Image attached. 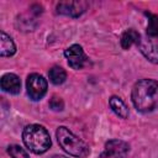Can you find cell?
Here are the masks:
<instances>
[{"label":"cell","mask_w":158,"mask_h":158,"mask_svg":"<svg viewBox=\"0 0 158 158\" xmlns=\"http://www.w3.org/2000/svg\"><path fill=\"white\" fill-rule=\"evenodd\" d=\"M56 135H57V141L59 146L70 156L84 158L89 154L88 146L79 137H77L73 132H70L67 127L64 126L58 127Z\"/></svg>","instance_id":"3957f363"},{"label":"cell","mask_w":158,"mask_h":158,"mask_svg":"<svg viewBox=\"0 0 158 158\" xmlns=\"http://www.w3.org/2000/svg\"><path fill=\"white\" fill-rule=\"evenodd\" d=\"M1 89L9 94H19L21 89V81L20 78L16 74L7 73L2 75L1 78Z\"/></svg>","instance_id":"9c48e42d"},{"label":"cell","mask_w":158,"mask_h":158,"mask_svg":"<svg viewBox=\"0 0 158 158\" xmlns=\"http://www.w3.org/2000/svg\"><path fill=\"white\" fill-rule=\"evenodd\" d=\"M49 107H51L52 110H54V111H60V110H63V107H64L63 100H62L60 98L53 95L52 99L49 100Z\"/></svg>","instance_id":"2e32d148"},{"label":"cell","mask_w":158,"mask_h":158,"mask_svg":"<svg viewBox=\"0 0 158 158\" xmlns=\"http://www.w3.org/2000/svg\"><path fill=\"white\" fill-rule=\"evenodd\" d=\"M137 46L139 47L141 53L149 62L158 64V38H156V37L141 38V41Z\"/></svg>","instance_id":"ba28073f"},{"label":"cell","mask_w":158,"mask_h":158,"mask_svg":"<svg viewBox=\"0 0 158 158\" xmlns=\"http://www.w3.org/2000/svg\"><path fill=\"white\" fill-rule=\"evenodd\" d=\"M7 152H9V154H10L12 158H30L28 153H27L23 148H21L20 146H17V144L9 146Z\"/></svg>","instance_id":"9a60e30c"},{"label":"cell","mask_w":158,"mask_h":158,"mask_svg":"<svg viewBox=\"0 0 158 158\" xmlns=\"http://www.w3.org/2000/svg\"><path fill=\"white\" fill-rule=\"evenodd\" d=\"M52 158H67V157H64V156H58V154H56V156H53Z\"/></svg>","instance_id":"e0dca14e"},{"label":"cell","mask_w":158,"mask_h":158,"mask_svg":"<svg viewBox=\"0 0 158 158\" xmlns=\"http://www.w3.org/2000/svg\"><path fill=\"white\" fill-rule=\"evenodd\" d=\"M141 41V36L139 33L133 30V28H130L127 31L123 32V35L121 36V46L123 49H128L132 44H138Z\"/></svg>","instance_id":"7c38bea8"},{"label":"cell","mask_w":158,"mask_h":158,"mask_svg":"<svg viewBox=\"0 0 158 158\" xmlns=\"http://www.w3.org/2000/svg\"><path fill=\"white\" fill-rule=\"evenodd\" d=\"M110 107L111 110L121 118H126L128 116V107L126 106V104L123 102V100L118 96H111L109 100Z\"/></svg>","instance_id":"8fae6325"},{"label":"cell","mask_w":158,"mask_h":158,"mask_svg":"<svg viewBox=\"0 0 158 158\" xmlns=\"http://www.w3.org/2000/svg\"><path fill=\"white\" fill-rule=\"evenodd\" d=\"M88 7L85 1H60L57 4V12L70 17L80 16Z\"/></svg>","instance_id":"52a82bcc"},{"label":"cell","mask_w":158,"mask_h":158,"mask_svg":"<svg viewBox=\"0 0 158 158\" xmlns=\"http://www.w3.org/2000/svg\"><path fill=\"white\" fill-rule=\"evenodd\" d=\"M128 144L121 139H110L105 143V149L99 158H126L128 154Z\"/></svg>","instance_id":"5b68a950"},{"label":"cell","mask_w":158,"mask_h":158,"mask_svg":"<svg viewBox=\"0 0 158 158\" xmlns=\"http://www.w3.org/2000/svg\"><path fill=\"white\" fill-rule=\"evenodd\" d=\"M64 56L68 59L69 67H72L73 69H81L83 67H85L89 59L84 53L81 46L79 44H72L70 47H68L64 51Z\"/></svg>","instance_id":"8992f818"},{"label":"cell","mask_w":158,"mask_h":158,"mask_svg":"<svg viewBox=\"0 0 158 158\" xmlns=\"http://www.w3.org/2000/svg\"><path fill=\"white\" fill-rule=\"evenodd\" d=\"M47 80L40 75V74H30L27 77V81H26V88H27V94L30 96V99L32 100H40L44 96V94L47 93Z\"/></svg>","instance_id":"277c9868"},{"label":"cell","mask_w":158,"mask_h":158,"mask_svg":"<svg viewBox=\"0 0 158 158\" xmlns=\"http://www.w3.org/2000/svg\"><path fill=\"white\" fill-rule=\"evenodd\" d=\"M48 77H49V80L56 84V85H59L62 83H64L65 78H67V73L65 70L62 68V67H58V65H54L49 69L48 72Z\"/></svg>","instance_id":"4fadbf2b"},{"label":"cell","mask_w":158,"mask_h":158,"mask_svg":"<svg viewBox=\"0 0 158 158\" xmlns=\"http://www.w3.org/2000/svg\"><path fill=\"white\" fill-rule=\"evenodd\" d=\"M147 35L149 37L158 38V16L157 15H149L148 26H147Z\"/></svg>","instance_id":"5bb4252c"},{"label":"cell","mask_w":158,"mask_h":158,"mask_svg":"<svg viewBox=\"0 0 158 158\" xmlns=\"http://www.w3.org/2000/svg\"><path fill=\"white\" fill-rule=\"evenodd\" d=\"M135 107L141 112H151L158 109V81L153 79L138 80L131 93Z\"/></svg>","instance_id":"6da1fadb"},{"label":"cell","mask_w":158,"mask_h":158,"mask_svg":"<svg viewBox=\"0 0 158 158\" xmlns=\"http://www.w3.org/2000/svg\"><path fill=\"white\" fill-rule=\"evenodd\" d=\"M16 52V46L10 36H7L4 31L0 35V54L1 57H10Z\"/></svg>","instance_id":"30bf717a"},{"label":"cell","mask_w":158,"mask_h":158,"mask_svg":"<svg viewBox=\"0 0 158 158\" xmlns=\"http://www.w3.org/2000/svg\"><path fill=\"white\" fill-rule=\"evenodd\" d=\"M22 141L25 146L36 154H42L51 147V137L48 131L41 125H28L23 128Z\"/></svg>","instance_id":"7a4b0ae2"}]
</instances>
